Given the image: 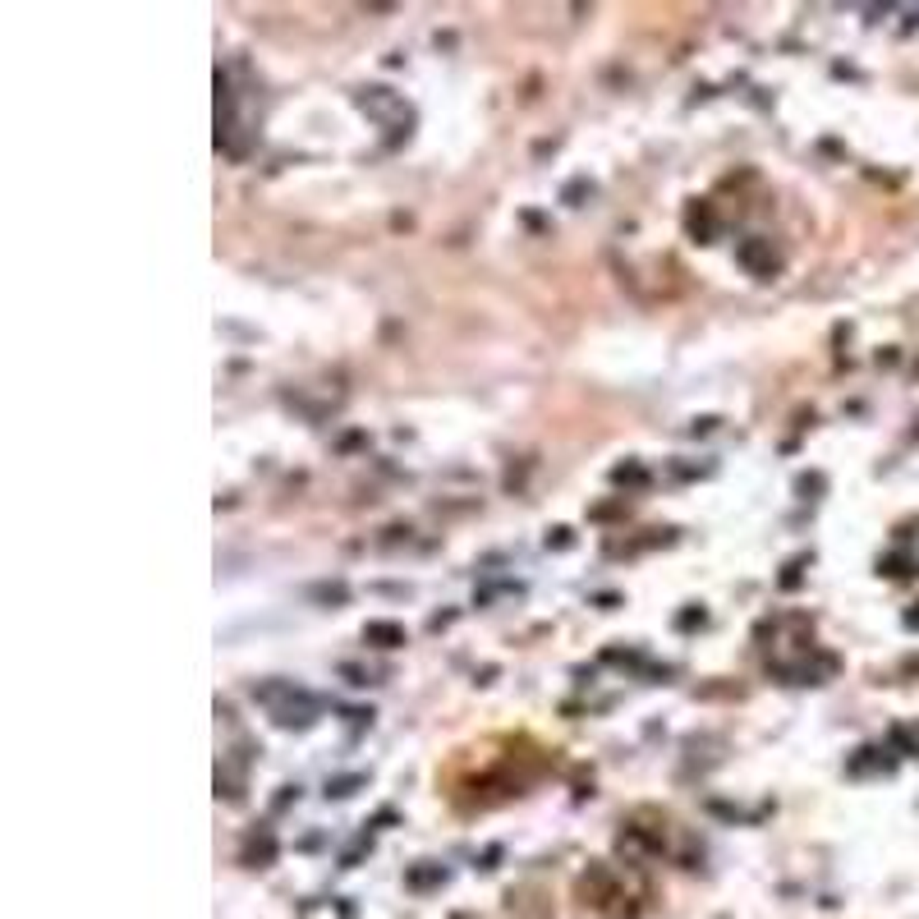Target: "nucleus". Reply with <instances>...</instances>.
I'll use <instances>...</instances> for the list:
<instances>
[{"instance_id":"nucleus-1","label":"nucleus","mask_w":919,"mask_h":919,"mask_svg":"<svg viewBox=\"0 0 919 919\" xmlns=\"http://www.w3.org/2000/svg\"><path fill=\"white\" fill-rule=\"evenodd\" d=\"M368 639H382V648H396V643H405V634L396 630V625H368Z\"/></svg>"}]
</instances>
